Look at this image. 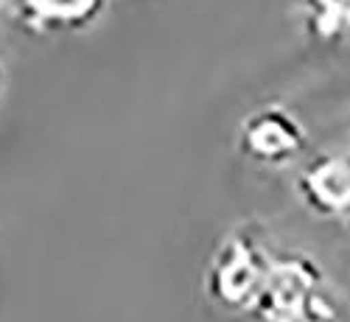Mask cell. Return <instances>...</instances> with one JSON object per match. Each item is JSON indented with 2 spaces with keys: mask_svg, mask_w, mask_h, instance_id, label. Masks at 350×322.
Wrapping results in <instances>:
<instances>
[{
  "mask_svg": "<svg viewBox=\"0 0 350 322\" xmlns=\"http://www.w3.org/2000/svg\"><path fill=\"white\" fill-rule=\"evenodd\" d=\"M244 155L264 165H286L306 146V129L291 112L280 107H267L255 112L241 132Z\"/></svg>",
  "mask_w": 350,
  "mask_h": 322,
  "instance_id": "obj_1",
  "label": "cell"
},
{
  "mask_svg": "<svg viewBox=\"0 0 350 322\" xmlns=\"http://www.w3.org/2000/svg\"><path fill=\"white\" fill-rule=\"evenodd\" d=\"M300 196L325 219H350V149L323 152L300 174Z\"/></svg>",
  "mask_w": 350,
  "mask_h": 322,
  "instance_id": "obj_2",
  "label": "cell"
},
{
  "mask_svg": "<svg viewBox=\"0 0 350 322\" xmlns=\"http://www.w3.org/2000/svg\"><path fill=\"white\" fill-rule=\"evenodd\" d=\"M269 260L250 239H236L224 247V258L216 260L213 289L230 306H252L267 280Z\"/></svg>",
  "mask_w": 350,
  "mask_h": 322,
  "instance_id": "obj_3",
  "label": "cell"
},
{
  "mask_svg": "<svg viewBox=\"0 0 350 322\" xmlns=\"http://www.w3.org/2000/svg\"><path fill=\"white\" fill-rule=\"evenodd\" d=\"M347 222H350V219H347Z\"/></svg>",
  "mask_w": 350,
  "mask_h": 322,
  "instance_id": "obj_4",
  "label": "cell"
}]
</instances>
